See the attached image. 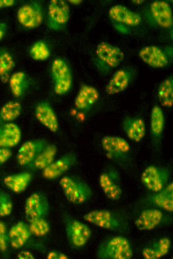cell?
<instances>
[{
    "label": "cell",
    "instance_id": "1",
    "mask_svg": "<svg viewBox=\"0 0 173 259\" xmlns=\"http://www.w3.org/2000/svg\"><path fill=\"white\" fill-rule=\"evenodd\" d=\"M59 185L67 200L73 204H83L92 196V192L89 185L74 176H63Z\"/></svg>",
    "mask_w": 173,
    "mask_h": 259
},
{
    "label": "cell",
    "instance_id": "2",
    "mask_svg": "<svg viewBox=\"0 0 173 259\" xmlns=\"http://www.w3.org/2000/svg\"><path fill=\"white\" fill-rule=\"evenodd\" d=\"M133 251L129 241L123 236H116L102 243L96 252L101 259H130Z\"/></svg>",
    "mask_w": 173,
    "mask_h": 259
},
{
    "label": "cell",
    "instance_id": "3",
    "mask_svg": "<svg viewBox=\"0 0 173 259\" xmlns=\"http://www.w3.org/2000/svg\"><path fill=\"white\" fill-rule=\"evenodd\" d=\"M63 221L66 237L70 245L74 248L84 247L89 240L91 231L85 223L65 214Z\"/></svg>",
    "mask_w": 173,
    "mask_h": 259
},
{
    "label": "cell",
    "instance_id": "4",
    "mask_svg": "<svg viewBox=\"0 0 173 259\" xmlns=\"http://www.w3.org/2000/svg\"><path fill=\"white\" fill-rule=\"evenodd\" d=\"M51 76L56 94L63 96L70 91L73 84L72 74L69 65L64 59L57 58L53 61Z\"/></svg>",
    "mask_w": 173,
    "mask_h": 259
},
{
    "label": "cell",
    "instance_id": "5",
    "mask_svg": "<svg viewBox=\"0 0 173 259\" xmlns=\"http://www.w3.org/2000/svg\"><path fill=\"white\" fill-rule=\"evenodd\" d=\"M171 175L168 168L151 165L143 171L141 180L147 189L156 193L161 191L168 184Z\"/></svg>",
    "mask_w": 173,
    "mask_h": 259
},
{
    "label": "cell",
    "instance_id": "6",
    "mask_svg": "<svg viewBox=\"0 0 173 259\" xmlns=\"http://www.w3.org/2000/svg\"><path fill=\"white\" fill-rule=\"evenodd\" d=\"M70 14V7L65 0H50L47 16V27L53 31L63 30L69 20Z\"/></svg>",
    "mask_w": 173,
    "mask_h": 259
},
{
    "label": "cell",
    "instance_id": "7",
    "mask_svg": "<svg viewBox=\"0 0 173 259\" xmlns=\"http://www.w3.org/2000/svg\"><path fill=\"white\" fill-rule=\"evenodd\" d=\"M43 18V7L39 1L33 0L23 4L17 11L18 21L27 28H34L39 26Z\"/></svg>",
    "mask_w": 173,
    "mask_h": 259
},
{
    "label": "cell",
    "instance_id": "8",
    "mask_svg": "<svg viewBox=\"0 0 173 259\" xmlns=\"http://www.w3.org/2000/svg\"><path fill=\"white\" fill-rule=\"evenodd\" d=\"M101 146L107 156L115 161L125 160L129 157L130 146L124 138L116 135L104 136Z\"/></svg>",
    "mask_w": 173,
    "mask_h": 259
},
{
    "label": "cell",
    "instance_id": "9",
    "mask_svg": "<svg viewBox=\"0 0 173 259\" xmlns=\"http://www.w3.org/2000/svg\"><path fill=\"white\" fill-rule=\"evenodd\" d=\"M99 184L105 196L110 200L119 199L122 194L120 176L113 168L103 171L99 177Z\"/></svg>",
    "mask_w": 173,
    "mask_h": 259
},
{
    "label": "cell",
    "instance_id": "10",
    "mask_svg": "<svg viewBox=\"0 0 173 259\" xmlns=\"http://www.w3.org/2000/svg\"><path fill=\"white\" fill-rule=\"evenodd\" d=\"M83 218L87 222L106 230L117 231L122 227L121 222L115 215L105 209L90 211L85 214Z\"/></svg>",
    "mask_w": 173,
    "mask_h": 259
},
{
    "label": "cell",
    "instance_id": "11",
    "mask_svg": "<svg viewBox=\"0 0 173 259\" xmlns=\"http://www.w3.org/2000/svg\"><path fill=\"white\" fill-rule=\"evenodd\" d=\"M49 212L48 200L43 193L34 192L26 200L24 213L25 218L28 222L35 219L44 218Z\"/></svg>",
    "mask_w": 173,
    "mask_h": 259
},
{
    "label": "cell",
    "instance_id": "12",
    "mask_svg": "<svg viewBox=\"0 0 173 259\" xmlns=\"http://www.w3.org/2000/svg\"><path fill=\"white\" fill-rule=\"evenodd\" d=\"M48 143L47 141L44 138L25 141L20 146L17 151V164L21 167H27Z\"/></svg>",
    "mask_w": 173,
    "mask_h": 259
},
{
    "label": "cell",
    "instance_id": "13",
    "mask_svg": "<svg viewBox=\"0 0 173 259\" xmlns=\"http://www.w3.org/2000/svg\"><path fill=\"white\" fill-rule=\"evenodd\" d=\"M77 161V158L74 153H67L54 160L50 165L42 170V176L47 180L56 179L69 170Z\"/></svg>",
    "mask_w": 173,
    "mask_h": 259
},
{
    "label": "cell",
    "instance_id": "14",
    "mask_svg": "<svg viewBox=\"0 0 173 259\" xmlns=\"http://www.w3.org/2000/svg\"><path fill=\"white\" fill-rule=\"evenodd\" d=\"M95 53L100 61L111 68L118 67L124 57V53L120 48L105 41L97 45Z\"/></svg>",
    "mask_w": 173,
    "mask_h": 259
},
{
    "label": "cell",
    "instance_id": "15",
    "mask_svg": "<svg viewBox=\"0 0 173 259\" xmlns=\"http://www.w3.org/2000/svg\"><path fill=\"white\" fill-rule=\"evenodd\" d=\"M37 121L52 132L59 130V124L57 115L51 104L47 101L39 102L35 108Z\"/></svg>",
    "mask_w": 173,
    "mask_h": 259
},
{
    "label": "cell",
    "instance_id": "16",
    "mask_svg": "<svg viewBox=\"0 0 173 259\" xmlns=\"http://www.w3.org/2000/svg\"><path fill=\"white\" fill-rule=\"evenodd\" d=\"M99 94L94 87L82 84L75 97L74 105L76 108L80 111H87L98 101Z\"/></svg>",
    "mask_w": 173,
    "mask_h": 259
},
{
    "label": "cell",
    "instance_id": "17",
    "mask_svg": "<svg viewBox=\"0 0 173 259\" xmlns=\"http://www.w3.org/2000/svg\"><path fill=\"white\" fill-rule=\"evenodd\" d=\"M21 138V130L16 124L8 122L0 124V147H14L20 143Z\"/></svg>",
    "mask_w": 173,
    "mask_h": 259
},
{
    "label": "cell",
    "instance_id": "18",
    "mask_svg": "<svg viewBox=\"0 0 173 259\" xmlns=\"http://www.w3.org/2000/svg\"><path fill=\"white\" fill-rule=\"evenodd\" d=\"M121 125L126 136L134 142H140L145 135V121L140 117L127 116L123 119Z\"/></svg>",
    "mask_w": 173,
    "mask_h": 259
},
{
    "label": "cell",
    "instance_id": "19",
    "mask_svg": "<svg viewBox=\"0 0 173 259\" xmlns=\"http://www.w3.org/2000/svg\"><path fill=\"white\" fill-rule=\"evenodd\" d=\"M139 56L144 62L153 68H163L168 64L166 54L155 45L143 47L139 52Z\"/></svg>",
    "mask_w": 173,
    "mask_h": 259
},
{
    "label": "cell",
    "instance_id": "20",
    "mask_svg": "<svg viewBox=\"0 0 173 259\" xmlns=\"http://www.w3.org/2000/svg\"><path fill=\"white\" fill-rule=\"evenodd\" d=\"M109 15L112 20L129 26H136L141 22L140 14L121 4L112 6L109 10Z\"/></svg>",
    "mask_w": 173,
    "mask_h": 259
},
{
    "label": "cell",
    "instance_id": "21",
    "mask_svg": "<svg viewBox=\"0 0 173 259\" xmlns=\"http://www.w3.org/2000/svg\"><path fill=\"white\" fill-rule=\"evenodd\" d=\"M163 213L159 209L152 208L142 211L135 222L136 228L140 231H151L162 222Z\"/></svg>",
    "mask_w": 173,
    "mask_h": 259
},
{
    "label": "cell",
    "instance_id": "22",
    "mask_svg": "<svg viewBox=\"0 0 173 259\" xmlns=\"http://www.w3.org/2000/svg\"><path fill=\"white\" fill-rule=\"evenodd\" d=\"M150 10L155 20L159 25L166 28L172 25V10L167 2L155 0L151 4Z\"/></svg>",
    "mask_w": 173,
    "mask_h": 259
},
{
    "label": "cell",
    "instance_id": "23",
    "mask_svg": "<svg viewBox=\"0 0 173 259\" xmlns=\"http://www.w3.org/2000/svg\"><path fill=\"white\" fill-rule=\"evenodd\" d=\"M131 79V73L128 70L121 69L116 71L106 86V93L113 95L124 91L129 86Z\"/></svg>",
    "mask_w": 173,
    "mask_h": 259
},
{
    "label": "cell",
    "instance_id": "24",
    "mask_svg": "<svg viewBox=\"0 0 173 259\" xmlns=\"http://www.w3.org/2000/svg\"><path fill=\"white\" fill-rule=\"evenodd\" d=\"M32 177L30 170L24 171L5 176L3 183L13 192L20 193L26 189Z\"/></svg>",
    "mask_w": 173,
    "mask_h": 259
},
{
    "label": "cell",
    "instance_id": "25",
    "mask_svg": "<svg viewBox=\"0 0 173 259\" xmlns=\"http://www.w3.org/2000/svg\"><path fill=\"white\" fill-rule=\"evenodd\" d=\"M57 152L56 145L48 143L26 168L31 171H42L55 160Z\"/></svg>",
    "mask_w": 173,
    "mask_h": 259
},
{
    "label": "cell",
    "instance_id": "26",
    "mask_svg": "<svg viewBox=\"0 0 173 259\" xmlns=\"http://www.w3.org/2000/svg\"><path fill=\"white\" fill-rule=\"evenodd\" d=\"M31 235L28 225L23 221H19L10 229L8 238L11 246L17 249L25 245Z\"/></svg>",
    "mask_w": 173,
    "mask_h": 259
},
{
    "label": "cell",
    "instance_id": "27",
    "mask_svg": "<svg viewBox=\"0 0 173 259\" xmlns=\"http://www.w3.org/2000/svg\"><path fill=\"white\" fill-rule=\"evenodd\" d=\"M171 242L169 238L163 237L142 249V255L145 259H158L168 253Z\"/></svg>",
    "mask_w": 173,
    "mask_h": 259
},
{
    "label": "cell",
    "instance_id": "28",
    "mask_svg": "<svg viewBox=\"0 0 173 259\" xmlns=\"http://www.w3.org/2000/svg\"><path fill=\"white\" fill-rule=\"evenodd\" d=\"M151 204L168 212L173 211V184L168 183L161 191L156 192L149 198Z\"/></svg>",
    "mask_w": 173,
    "mask_h": 259
},
{
    "label": "cell",
    "instance_id": "29",
    "mask_svg": "<svg viewBox=\"0 0 173 259\" xmlns=\"http://www.w3.org/2000/svg\"><path fill=\"white\" fill-rule=\"evenodd\" d=\"M150 132L154 141H159L162 136L165 125L164 112L160 106L156 105L150 115Z\"/></svg>",
    "mask_w": 173,
    "mask_h": 259
},
{
    "label": "cell",
    "instance_id": "30",
    "mask_svg": "<svg viewBox=\"0 0 173 259\" xmlns=\"http://www.w3.org/2000/svg\"><path fill=\"white\" fill-rule=\"evenodd\" d=\"M8 82L11 94L16 98L23 96L29 86L27 76L23 71L15 72L11 74Z\"/></svg>",
    "mask_w": 173,
    "mask_h": 259
},
{
    "label": "cell",
    "instance_id": "31",
    "mask_svg": "<svg viewBox=\"0 0 173 259\" xmlns=\"http://www.w3.org/2000/svg\"><path fill=\"white\" fill-rule=\"evenodd\" d=\"M157 96L162 106L171 108L173 105V79L169 77L164 80L159 85Z\"/></svg>",
    "mask_w": 173,
    "mask_h": 259
},
{
    "label": "cell",
    "instance_id": "32",
    "mask_svg": "<svg viewBox=\"0 0 173 259\" xmlns=\"http://www.w3.org/2000/svg\"><path fill=\"white\" fill-rule=\"evenodd\" d=\"M22 112L20 103L16 100L6 102L0 108V124L13 122L19 117Z\"/></svg>",
    "mask_w": 173,
    "mask_h": 259
},
{
    "label": "cell",
    "instance_id": "33",
    "mask_svg": "<svg viewBox=\"0 0 173 259\" xmlns=\"http://www.w3.org/2000/svg\"><path fill=\"white\" fill-rule=\"evenodd\" d=\"M15 66V61L9 51L0 47V80L1 82L5 83L8 82Z\"/></svg>",
    "mask_w": 173,
    "mask_h": 259
},
{
    "label": "cell",
    "instance_id": "34",
    "mask_svg": "<svg viewBox=\"0 0 173 259\" xmlns=\"http://www.w3.org/2000/svg\"><path fill=\"white\" fill-rule=\"evenodd\" d=\"M29 54L34 60L44 61L49 57L51 51L45 41L39 40L31 45L29 49Z\"/></svg>",
    "mask_w": 173,
    "mask_h": 259
},
{
    "label": "cell",
    "instance_id": "35",
    "mask_svg": "<svg viewBox=\"0 0 173 259\" xmlns=\"http://www.w3.org/2000/svg\"><path fill=\"white\" fill-rule=\"evenodd\" d=\"M28 228L31 234L37 237L45 236L50 231V225L44 218L35 219L29 222Z\"/></svg>",
    "mask_w": 173,
    "mask_h": 259
},
{
    "label": "cell",
    "instance_id": "36",
    "mask_svg": "<svg viewBox=\"0 0 173 259\" xmlns=\"http://www.w3.org/2000/svg\"><path fill=\"white\" fill-rule=\"evenodd\" d=\"M13 204L9 195L0 190V217L9 216L12 210Z\"/></svg>",
    "mask_w": 173,
    "mask_h": 259
},
{
    "label": "cell",
    "instance_id": "37",
    "mask_svg": "<svg viewBox=\"0 0 173 259\" xmlns=\"http://www.w3.org/2000/svg\"><path fill=\"white\" fill-rule=\"evenodd\" d=\"M7 232L5 224L0 221V251L4 252L7 249Z\"/></svg>",
    "mask_w": 173,
    "mask_h": 259
},
{
    "label": "cell",
    "instance_id": "38",
    "mask_svg": "<svg viewBox=\"0 0 173 259\" xmlns=\"http://www.w3.org/2000/svg\"><path fill=\"white\" fill-rule=\"evenodd\" d=\"M12 155L9 148L0 147V166L7 161Z\"/></svg>",
    "mask_w": 173,
    "mask_h": 259
},
{
    "label": "cell",
    "instance_id": "39",
    "mask_svg": "<svg viewBox=\"0 0 173 259\" xmlns=\"http://www.w3.org/2000/svg\"><path fill=\"white\" fill-rule=\"evenodd\" d=\"M48 259H68V256L63 252L53 250L50 251L46 256Z\"/></svg>",
    "mask_w": 173,
    "mask_h": 259
},
{
    "label": "cell",
    "instance_id": "40",
    "mask_svg": "<svg viewBox=\"0 0 173 259\" xmlns=\"http://www.w3.org/2000/svg\"><path fill=\"white\" fill-rule=\"evenodd\" d=\"M19 259H34V256L32 253L28 251H22L18 253L17 256Z\"/></svg>",
    "mask_w": 173,
    "mask_h": 259
},
{
    "label": "cell",
    "instance_id": "41",
    "mask_svg": "<svg viewBox=\"0 0 173 259\" xmlns=\"http://www.w3.org/2000/svg\"><path fill=\"white\" fill-rule=\"evenodd\" d=\"M7 30V25L4 22H0V41L5 35Z\"/></svg>",
    "mask_w": 173,
    "mask_h": 259
},
{
    "label": "cell",
    "instance_id": "42",
    "mask_svg": "<svg viewBox=\"0 0 173 259\" xmlns=\"http://www.w3.org/2000/svg\"><path fill=\"white\" fill-rule=\"evenodd\" d=\"M15 2L14 0H0V8L12 6Z\"/></svg>",
    "mask_w": 173,
    "mask_h": 259
},
{
    "label": "cell",
    "instance_id": "43",
    "mask_svg": "<svg viewBox=\"0 0 173 259\" xmlns=\"http://www.w3.org/2000/svg\"><path fill=\"white\" fill-rule=\"evenodd\" d=\"M68 1H69L71 3H72L73 4H79L82 2V0H69Z\"/></svg>",
    "mask_w": 173,
    "mask_h": 259
},
{
    "label": "cell",
    "instance_id": "44",
    "mask_svg": "<svg viewBox=\"0 0 173 259\" xmlns=\"http://www.w3.org/2000/svg\"><path fill=\"white\" fill-rule=\"evenodd\" d=\"M133 1H135V3L139 4L142 3L143 2V0H134Z\"/></svg>",
    "mask_w": 173,
    "mask_h": 259
}]
</instances>
